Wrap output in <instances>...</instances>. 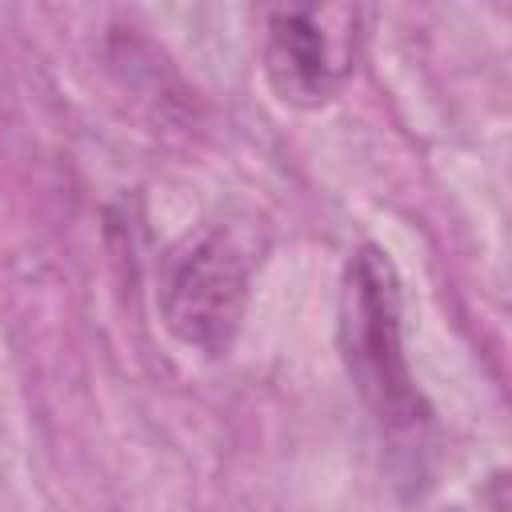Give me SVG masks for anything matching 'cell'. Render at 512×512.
I'll use <instances>...</instances> for the list:
<instances>
[{"label":"cell","instance_id":"obj_1","mask_svg":"<svg viewBox=\"0 0 512 512\" xmlns=\"http://www.w3.org/2000/svg\"><path fill=\"white\" fill-rule=\"evenodd\" d=\"M340 348L352 384L360 388L364 404L372 408L380 436L412 460L420 472V460L428 452V428L432 412L424 396L412 384L404 344H400V292L396 272L388 264V252L360 248L344 272L340 292Z\"/></svg>","mask_w":512,"mask_h":512},{"label":"cell","instance_id":"obj_2","mask_svg":"<svg viewBox=\"0 0 512 512\" xmlns=\"http://www.w3.org/2000/svg\"><path fill=\"white\" fill-rule=\"evenodd\" d=\"M252 264L248 236L224 224L172 248L160 272V316L168 332L204 356H220L244 320Z\"/></svg>","mask_w":512,"mask_h":512},{"label":"cell","instance_id":"obj_3","mask_svg":"<svg viewBox=\"0 0 512 512\" xmlns=\"http://www.w3.org/2000/svg\"><path fill=\"white\" fill-rule=\"evenodd\" d=\"M356 12L352 8H276L264 36V72L284 104H328L356 64Z\"/></svg>","mask_w":512,"mask_h":512}]
</instances>
